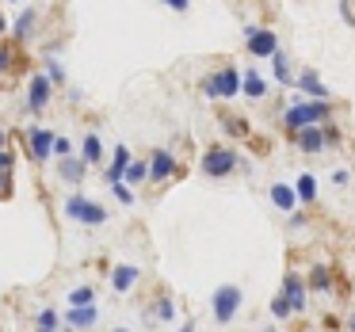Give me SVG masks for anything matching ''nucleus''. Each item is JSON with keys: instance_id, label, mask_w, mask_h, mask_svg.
I'll use <instances>...</instances> for the list:
<instances>
[{"instance_id": "obj_13", "label": "nucleus", "mask_w": 355, "mask_h": 332, "mask_svg": "<svg viewBox=\"0 0 355 332\" xmlns=\"http://www.w3.org/2000/svg\"><path fill=\"white\" fill-rule=\"evenodd\" d=\"M27 141H31V157L35 161H50V157H54V134L50 130H39V126H35L31 134H27Z\"/></svg>"}, {"instance_id": "obj_21", "label": "nucleus", "mask_w": 355, "mask_h": 332, "mask_svg": "<svg viewBox=\"0 0 355 332\" xmlns=\"http://www.w3.org/2000/svg\"><path fill=\"white\" fill-rule=\"evenodd\" d=\"M294 191H298L302 202H317V176L313 172H302L298 184H294Z\"/></svg>"}, {"instance_id": "obj_44", "label": "nucleus", "mask_w": 355, "mask_h": 332, "mask_svg": "<svg viewBox=\"0 0 355 332\" xmlns=\"http://www.w3.org/2000/svg\"><path fill=\"white\" fill-rule=\"evenodd\" d=\"M39 332H58V329H39Z\"/></svg>"}, {"instance_id": "obj_28", "label": "nucleus", "mask_w": 355, "mask_h": 332, "mask_svg": "<svg viewBox=\"0 0 355 332\" xmlns=\"http://www.w3.org/2000/svg\"><path fill=\"white\" fill-rule=\"evenodd\" d=\"M58 324H62V317L54 309H39V329H58Z\"/></svg>"}, {"instance_id": "obj_38", "label": "nucleus", "mask_w": 355, "mask_h": 332, "mask_svg": "<svg viewBox=\"0 0 355 332\" xmlns=\"http://www.w3.org/2000/svg\"><path fill=\"white\" fill-rule=\"evenodd\" d=\"M12 191V172H0V199Z\"/></svg>"}, {"instance_id": "obj_41", "label": "nucleus", "mask_w": 355, "mask_h": 332, "mask_svg": "<svg viewBox=\"0 0 355 332\" xmlns=\"http://www.w3.org/2000/svg\"><path fill=\"white\" fill-rule=\"evenodd\" d=\"M347 329H352V332H355V313H352V317H347Z\"/></svg>"}, {"instance_id": "obj_24", "label": "nucleus", "mask_w": 355, "mask_h": 332, "mask_svg": "<svg viewBox=\"0 0 355 332\" xmlns=\"http://www.w3.org/2000/svg\"><path fill=\"white\" fill-rule=\"evenodd\" d=\"M146 180H149V161H130L123 184H146Z\"/></svg>"}, {"instance_id": "obj_4", "label": "nucleus", "mask_w": 355, "mask_h": 332, "mask_svg": "<svg viewBox=\"0 0 355 332\" xmlns=\"http://www.w3.org/2000/svg\"><path fill=\"white\" fill-rule=\"evenodd\" d=\"M241 306H245V290H241L237 283H222L214 290V298H210V309H214L218 324H230L233 317L241 313Z\"/></svg>"}, {"instance_id": "obj_1", "label": "nucleus", "mask_w": 355, "mask_h": 332, "mask_svg": "<svg viewBox=\"0 0 355 332\" xmlns=\"http://www.w3.org/2000/svg\"><path fill=\"white\" fill-rule=\"evenodd\" d=\"M324 123H332V100H298L283 111V130L291 138L306 126H324Z\"/></svg>"}, {"instance_id": "obj_26", "label": "nucleus", "mask_w": 355, "mask_h": 332, "mask_svg": "<svg viewBox=\"0 0 355 332\" xmlns=\"http://www.w3.org/2000/svg\"><path fill=\"white\" fill-rule=\"evenodd\" d=\"M92 302H96L92 286H77V290H69V306H92Z\"/></svg>"}, {"instance_id": "obj_27", "label": "nucleus", "mask_w": 355, "mask_h": 332, "mask_svg": "<svg viewBox=\"0 0 355 332\" xmlns=\"http://www.w3.org/2000/svg\"><path fill=\"white\" fill-rule=\"evenodd\" d=\"M291 313H294V309H291V302H286L283 294H275V298H271V317H275V321H286Z\"/></svg>"}, {"instance_id": "obj_32", "label": "nucleus", "mask_w": 355, "mask_h": 332, "mask_svg": "<svg viewBox=\"0 0 355 332\" xmlns=\"http://www.w3.org/2000/svg\"><path fill=\"white\" fill-rule=\"evenodd\" d=\"M324 138H329V149L344 141V138H340V126H336V123H324Z\"/></svg>"}, {"instance_id": "obj_20", "label": "nucleus", "mask_w": 355, "mask_h": 332, "mask_svg": "<svg viewBox=\"0 0 355 332\" xmlns=\"http://www.w3.org/2000/svg\"><path fill=\"white\" fill-rule=\"evenodd\" d=\"M96 317H100V309H96V306H69V324H73V329H92Z\"/></svg>"}, {"instance_id": "obj_8", "label": "nucleus", "mask_w": 355, "mask_h": 332, "mask_svg": "<svg viewBox=\"0 0 355 332\" xmlns=\"http://www.w3.org/2000/svg\"><path fill=\"white\" fill-rule=\"evenodd\" d=\"M294 88H298L306 100H332L329 85L321 80V73L313 69V65H306V69H298V80H294Z\"/></svg>"}, {"instance_id": "obj_17", "label": "nucleus", "mask_w": 355, "mask_h": 332, "mask_svg": "<svg viewBox=\"0 0 355 332\" xmlns=\"http://www.w3.org/2000/svg\"><path fill=\"white\" fill-rule=\"evenodd\" d=\"M126 168H130V149L119 146L115 157H111V164H107V172H103V176H107V184H111V187L123 184V180H126Z\"/></svg>"}, {"instance_id": "obj_23", "label": "nucleus", "mask_w": 355, "mask_h": 332, "mask_svg": "<svg viewBox=\"0 0 355 332\" xmlns=\"http://www.w3.org/2000/svg\"><path fill=\"white\" fill-rule=\"evenodd\" d=\"M80 157H85L88 164H100V161H103V146H100V138H96V134H88V138H85Z\"/></svg>"}, {"instance_id": "obj_30", "label": "nucleus", "mask_w": 355, "mask_h": 332, "mask_svg": "<svg viewBox=\"0 0 355 332\" xmlns=\"http://www.w3.org/2000/svg\"><path fill=\"white\" fill-rule=\"evenodd\" d=\"M340 16H344V24L355 31V0H340Z\"/></svg>"}, {"instance_id": "obj_45", "label": "nucleus", "mask_w": 355, "mask_h": 332, "mask_svg": "<svg viewBox=\"0 0 355 332\" xmlns=\"http://www.w3.org/2000/svg\"><path fill=\"white\" fill-rule=\"evenodd\" d=\"M263 332H275V329H263Z\"/></svg>"}, {"instance_id": "obj_14", "label": "nucleus", "mask_w": 355, "mask_h": 332, "mask_svg": "<svg viewBox=\"0 0 355 332\" xmlns=\"http://www.w3.org/2000/svg\"><path fill=\"white\" fill-rule=\"evenodd\" d=\"M85 168H88L85 157H58V176L65 184H85Z\"/></svg>"}, {"instance_id": "obj_3", "label": "nucleus", "mask_w": 355, "mask_h": 332, "mask_svg": "<svg viewBox=\"0 0 355 332\" xmlns=\"http://www.w3.org/2000/svg\"><path fill=\"white\" fill-rule=\"evenodd\" d=\"M237 168H241V153L233 146H210L202 153V176H210V180H225Z\"/></svg>"}, {"instance_id": "obj_35", "label": "nucleus", "mask_w": 355, "mask_h": 332, "mask_svg": "<svg viewBox=\"0 0 355 332\" xmlns=\"http://www.w3.org/2000/svg\"><path fill=\"white\" fill-rule=\"evenodd\" d=\"M164 8H172V12H187L191 8V0H161Z\"/></svg>"}, {"instance_id": "obj_33", "label": "nucleus", "mask_w": 355, "mask_h": 332, "mask_svg": "<svg viewBox=\"0 0 355 332\" xmlns=\"http://www.w3.org/2000/svg\"><path fill=\"white\" fill-rule=\"evenodd\" d=\"M54 157H73V146H69V138H58V141H54Z\"/></svg>"}, {"instance_id": "obj_7", "label": "nucleus", "mask_w": 355, "mask_h": 332, "mask_svg": "<svg viewBox=\"0 0 355 332\" xmlns=\"http://www.w3.org/2000/svg\"><path fill=\"white\" fill-rule=\"evenodd\" d=\"M279 294L291 302L294 313H306V309H309V283H306L302 275H294V271H286V275H283V286H279Z\"/></svg>"}, {"instance_id": "obj_15", "label": "nucleus", "mask_w": 355, "mask_h": 332, "mask_svg": "<svg viewBox=\"0 0 355 332\" xmlns=\"http://www.w3.org/2000/svg\"><path fill=\"white\" fill-rule=\"evenodd\" d=\"M271 73H275V80H279L283 88H294V80H298L294 62H291V54H286V50H279V54L271 58Z\"/></svg>"}, {"instance_id": "obj_19", "label": "nucleus", "mask_w": 355, "mask_h": 332, "mask_svg": "<svg viewBox=\"0 0 355 332\" xmlns=\"http://www.w3.org/2000/svg\"><path fill=\"white\" fill-rule=\"evenodd\" d=\"M306 283L313 286L317 294H329V290H332V268H329V263H313Z\"/></svg>"}, {"instance_id": "obj_46", "label": "nucleus", "mask_w": 355, "mask_h": 332, "mask_svg": "<svg viewBox=\"0 0 355 332\" xmlns=\"http://www.w3.org/2000/svg\"><path fill=\"white\" fill-rule=\"evenodd\" d=\"M115 332H126V329H115Z\"/></svg>"}, {"instance_id": "obj_11", "label": "nucleus", "mask_w": 355, "mask_h": 332, "mask_svg": "<svg viewBox=\"0 0 355 332\" xmlns=\"http://www.w3.org/2000/svg\"><path fill=\"white\" fill-rule=\"evenodd\" d=\"M50 96H54V80H50L46 73H39V77L31 80V88H27V111H42L50 103Z\"/></svg>"}, {"instance_id": "obj_16", "label": "nucleus", "mask_w": 355, "mask_h": 332, "mask_svg": "<svg viewBox=\"0 0 355 332\" xmlns=\"http://www.w3.org/2000/svg\"><path fill=\"white\" fill-rule=\"evenodd\" d=\"M271 202H275L279 210H283V214H294V207H298V191H294V184H271Z\"/></svg>"}, {"instance_id": "obj_37", "label": "nucleus", "mask_w": 355, "mask_h": 332, "mask_svg": "<svg viewBox=\"0 0 355 332\" xmlns=\"http://www.w3.org/2000/svg\"><path fill=\"white\" fill-rule=\"evenodd\" d=\"M12 164H16V157L8 149H0V172H12Z\"/></svg>"}, {"instance_id": "obj_9", "label": "nucleus", "mask_w": 355, "mask_h": 332, "mask_svg": "<svg viewBox=\"0 0 355 332\" xmlns=\"http://www.w3.org/2000/svg\"><path fill=\"white\" fill-rule=\"evenodd\" d=\"M291 141L302 149V153H313V157L329 149V138H324V126H306V130H298Z\"/></svg>"}, {"instance_id": "obj_29", "label": "nucleus", "mask_w": 355, "mask_h": 332, "mask_svg": "<svg viewBox=\"0 0 355 332\" xmlns=\"http://www.w3.org/2000/svg\"><path fill=\"white\" fill-rule=\"evenodd\" d=\"M153 313L161 317V321H172V317H176V306H172V298H161V302H157Z\"/></svg>"}, {"instance_id": "obj_18", "label": "nucleus", "mask_w": 355, "mask_h": 332, "mask_svg": "<svg viewBox=\"0 0 355 332\" xmlns=\"http://www.w3.org/2000/svg\"><path fill=\"white\" fill-rule=\"evenodd\" d=\"M138 275H141V271L134 268V263H119V268L111 271V290H115V294H126L134 283H138Z\"/></svg>"}, {"instance_id": "obj_5", "label": "nucleus", "mask_w": 355, "mask_h": 332, "mask_svg": "<svg viewBox=\"0 0 355 332\" xmlns=\"http://www.w3.org/2000/svg\"><path fill=\"white\" fill-rule=\"evenodd\" d=\"M245 50L256 62H271V58L279 54V35L263 24H248L245 27Z\"/></svg>"}, {"instance_id": "obj_34", "label": "nucleus", "mask_w": 355, "mask_h": 332, "mask_svg": "<svg viewBox=\"0 0 355 332\" xmlns=\"http://www.w3.org/2000/svg\"><path fill=\"white\" fill-rule=\"evenodd\" d=\"M332 184H336V187H347V184H352V172H347V168H336V172H332Z\"/></svg>"}, {"instance_id": "obj_22", "label": "nucleus", "mask_w": 355, "mask_h": 332, "mask_svg": "<svg viewBox=\"0 0 355 332\" xmlns=\"http://www.w3.org/2000/svg\"><path fill=\"white\" fill-rule=\"evenodd\" d=\"M35 19H39V12H35V8H27L24 16L16 19V27H12V35H16V39H31V35H35Z\"/></svg>"}, {"instance_id": "obj_42", "label": "nucleus", "mask_w": 355, "mask_h": 332, "mask_svg": "<svg viewBox=\"0 0 355 332\" xmlns=\"http://www.w3.org/2000/svg\"><path fill=\"white\" fill-rule=\"evenodd\" d=\"M4 141H8V134H4V130H0V149H4Z\"/></svg>"}, {"instance_id": "obj_12", "label": "nucleus", "mask_w": 355, "mask_h": 332, "mask_svg": "<svg viewBox=\"0 0 355 332\" xmlns=\"http://www.w3.org/2000/svg\"><path fill=\"white\" fill-rule=\"evenodd\" d=\"M241 96L252 100V103L268 100V80H263L260 69H245V73H241Z\"/></svg>"}, {"instance_id": "obj_36", "label": "nucleus", "mask_w": 355, "mask_h": 332, "mask_svg": "<svg viewBox=\"0 0 355 332\" xmlns=\"http://www.w3.org/2000/svg\"><path fill=\"white\" fill-rule=\"evenodd\" d=\"M46 77H50V80H54V85H62V80H65V73H62V65H58V62H50V69H46Z\"/></svg>"}, {"instance_id": "obj_39", "label": "nucleus", "mask_w": 355, "mask_h": 332, "mask_svg": "<svg viewBox=\"0 0 355 332\" xmlns=\"http://www.w3.org/2000/svg\"><path fill=\"white\" fill-rule=\"evenodd\" d=\"M8 69V54H4V50H0V73Z\"/></svg>"}, {"instance_id": "obj_40", "label": "nucleus", "mask_w": 355, "mask_h": 332, "mask_svg": "<svg viewBox=\"0 0 355 332\" xmlns=\"http://www.w3.org/2000/svg\"><path fill=\"white\" fill-rule=\"evenodd\" d=\"M180 332H195V321H187V324H184V329H180Z\"/></svg>"}, {"instance_id": "obj_31", "label": "nucleus", "mask_w": 355, "mask_h": 332, "mask_svg": "<svg viewBox=\"0 0 355 332\" xmlns=\"http://www.w3.org/2000/svg\"><path fill=\"white\" fill-rule=\"evenodd\" d=\"M111 191H115V199L123 202V207H130V202H134V191H130V187H126V184H115V187H111Z\"/></svg>"}, {"instance_id": "obj_2", "label": "nucleus", "mask_w": 355, "mask_h": 332, "mask_svg": "<svg viewBox=\"0 0 355 332\" xmlns=\"http://www.w3.org/2000/svg\"><path fill=\"white\" fill-rule=\"evenodd\" d=\"M199 88L207 100H233V96H241V69L237 65H218L202 77Z\"/></svg>"}, {"instance_id": "obj_10", "label": "nucleus", "mask_w": 355, "mask_h": 332, "mask_svg": "<svg viewBox=\"0 0 355 332\" xmlns=\"http://www.w3.org/2000/svg\"><path fill=\"white\" fill-rule=\"evenodd\" d=\"M172 172H176V157H172V149H153V153H149V180H153V184H164Z\"/></svg>"}, {"instance_id": "obj_25", "label": "nucleus", "mask_w": 355, "mask_h": 332, "mask_svg": "<svg viewBox=\"0 0 355 332\" xmlns=\"http://www.w3.org/2000/svg\"><path fill=\"white\" fill-rule=\"evenodd\" d=\"M222 126L233 134V138H252V130L245 126V119H241V115H225V119H222Z\"/></svg>"}, {"instance_id": "obj_43", "label": "nucleus", "mask_w": 355, "mask_h": 332, "mask_svg": "<svg viewBox=\"0 0 355 332\" xmlns=\"http://www.w3.org/2000/svg\"><path fill=\"white\" fill-rule=\"evenodd\" d=\"M4 27H8V24H4V16H0V35H4Z\"/></svg>"}, {"instance_id": "obj_6", "label": "nucleus", "mask_w": 355, "mask_h": 332, "mask_svg": "<svg viewBox=\"0 0 355 332\" xmlns=\"http://www.w3.org/2000/svg\"><path fill=\"white\" fill-rule=\"evenodd\" d=\"M65 214L80 225H103L107 222V210L96 199H88V195H69V199H65Z\"/></svg>"}]
</instances>
